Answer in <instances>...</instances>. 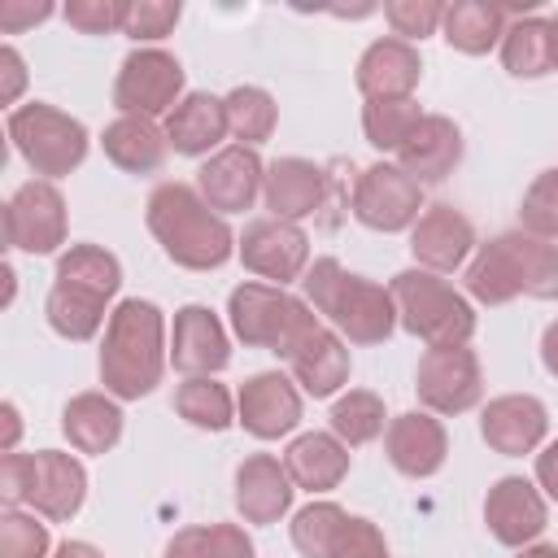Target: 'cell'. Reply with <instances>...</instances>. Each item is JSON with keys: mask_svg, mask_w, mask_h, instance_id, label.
<instances>
[{"mask_svg": "<svg viewBox=\"0 0 558 558\" xmlns=\"http://www.w3.org/2000/svg\"><path fill=\"white\" fill-rule=\"evenodd\" d=\"M170 362L166 349V314L153 301L126 296L105 327L100 344V384L118 401H140L161 384V371Z\"/></svg>", "mask_w": 558, "mask_h": 558, "instance_id": "obj_1", "label": "cell"}, {"mask_svg": "<svg viewBox=\"0 0 558 558\" xmlns=\"http://www.w3.org/2000/svg\"><path fill=\"white\" fill-rule=\"evenodd\" d=\"M144 218L161 253L183 270H218L235 253L227 218L214 214L192 183H157L144 205Z\"/></svg>", "mask_w": 558, "mask_h": 558, "instance_id": "obj_2", "label": "cell"}, {"mask_svg": "<svg viewBox=\"0 0 558 558\" xmlns=\"http://www.w3.org/2000/svg\"><path fill=\"white\" fill-rule=\"evenodd\" d=\"M466 292L480 305H506L514 296L558 301V244L527 231L493 235L466 266Z\"/></svg>", "mask_w": 558, "mask_h": 558, "instance_id": "obj_3", "label": "cell"}, {"mask_svg": "<svg viewBox=\"0 0 558 558\" xmlns=\"http://www.w3.org/2000/svg\"><path fill=\"white\" fill-rule=\"evenodd\" d=\"M305 301L336 327L349 344H384L397 327V301L384 283L344 270L336 257H318L305 279Z\"/></svg>", "mask_w": 558, "mask_h": 558, "instance_id": "obj_4", "label": "cell"}, {"mask_svg": "<svg viewBox=\"0 0 558 558\" xmlns=\"http://www.w3.org/2000/svg\"><path fill=\"white\" fill-rule=\"evenodd\" d=\"M388 292L397 301V323L427 349H453L475 336V305L436 270L410 266L392 275Z\"/></svg>", "mask_w": 558, "mask_h": 558, "instance_id": "obj_5", "label": "cell"}, {"mask_svg": "<svg viewBox=\"0 0 558 558\" xmlns=\"http://www.w3.org/2000/svg\"><path fill=\"white\" fill-rule=\"evenodd\" d=\"M227 318L235 340H244L248 349H270L279 357H288V349L296 344V336L318 323V314H310V301H296L288 288L275 283H240L227 296Z\"/></svg>", "mask_w": 558, "mask_h": 558, "instance_id": "obj_6", "label": "cell"}, {"mask_svg": "<svg viewBox=\"0 0 558 558\" xmlns=\"http://www.w3.org/2000/svg\"><path fill=\"white\" fill-rule=\"evenodd\" d=\"M9 140L22 153V161L48 183L78 170L87 157V126L78 118L61 113L57 105H44V100L17 105L9 113Z\"/></svg>", "mask_w": 558, "mask_h": 558, "instance_id": "obj_7", "label": "cell"}, {"mask_svg": "<svg viewBox=\"0 0 558 558\" xmlns=\"http://www.w3.org/2000/svg\"><path fill=\"white\" fill-rule=\"evenodd\" d=\"M423 187L397 161H375L353 183V218L371 231H405L423 218Z\"/></svg>", "mask_w": 558, "mask_h": 558, "instance_id": "obj_8", "label": "cell"}, {"mask_svg": "<svg viewBox=\"0 0 558 558\" xmlns=\"http://www.w3.org/2000/svg\"><path fill=\"white\" fill-rule=\"evenodd\" d=\"M183 100V65L166 48H135L113 83V105L131 118L170 113Z\"/></svg>", "mask_w": 558, "mask_h": 558, "instance_id": "obj_9", "label": "cell"}, {"mask_svg": "<svg viewBox=\"0 0 558 558\" xmlns=\"http://www.w3.org/2000/svg\"><path fill=\"white\" fill-rule=\"evenodd\" d=\"M4 244L31 257L57 253L65 244V196L48 179L22 183L4 205Z\"/></svg>", "mask_w": 558, "mask_h": 558, "instance_id": "obj_10", "label": "cell"}, {"mask_svg": "<svg viewBox=\"0 0 558 558\" xmlns=\"http://www.w3.org/2000/svg\"><path fill=\"white\" fill-rule=\"evenodd\" d=\"M414 392L427 405V414H466L484 397L480 357L466 344L427 349L414 371Z\"/></svg>", "mask_w": 558, "mask_h": 558, "instance_id": "obj_11", "label": "cell"}, {"mask_svg": "<svg viewBox=\"0 0 558 558\" xmlns=\"http://www.w3.org/2000/svg\"><path fill=\"white\" fill-rule=\"evenodd\" d=\"M235 253H240L244 270H253L257 279H266L275 288H283L310 270V235L301 231V222H283V218L248 222L244 235L235 240Z\"/></svg>", "mask_w": 558, "mask_h": 558, "instance_id": "obj_12", "label": "cell"}, {"mask_svg": "<svg viewBox=\"0 0 558 558\" xmlns=\"http://www.w3.org/2000/svg\"><path fill=\"white\" fill-rule=\"evenodd\" d=\"M262 183H266V166L257 157V148H244V144H231V148H218L201 170H196V192L205 196V205L214 214H244L253 209V201L262 196Z\"/></svg>", "mask_w": 558, "mask_h": 558, "instance_id": "obj_13", "label": "cell"}, {"mask_svg": "<svg viewBox=\"0 0 558 558\" xmlns=\"http://www.w3.org/2000/svg\"><path fill=\"white\" fill-rule=\"evenodd\" d=\"M235 423L257 440H279L301 423V388L279 371H257L240 384Z\"/></svg>", "mask_w": 558, "mask_h": 558, "instance_id": "obj_14", "label": "cell"}, {"mask_svg": "<svg viewBox=\"0 0 558 558\" xmlns=\"http://www.w3.org/2000/svg\"><path fill=\"white\" fill-rule=\"evenodd\" d=\"M484 523H488V532H493L501 545L523 549V545H532V541L545 532L549 506H545V497H541V488H536L532 480H523V475H501V480L488 488V497H484Z\"/></svg>", "mask_w": 558, "mask_h": 558, "instance_id": "obj_15", "label": "cell"}, {"mask_svg": "<svg viewBox=\"0 0 558 558\" xmlns=\"http://www.w3.org/2000/svg\"><path fill=\"white\" fill-rule=\"evenodd\" d=\"M549 432V410L541 397L532 392H506V397H493L480 414V436L488 440V449L506 453V458H523V453H536L541 440Z\"/></svg>", "mask_w": 558, "mask_h": 558, "instance_id": "obj_16", "label": "cell"}, {"mask_svg": "<svg viewBox=\"0 0 558 558\" xmlns=\"http://www.w3.org/2000/svg\"><path fill=\"white\" fill-rule=\"evenodd\" d=\"M87 501V471L74 453L61 449H39L31 453V488H26V506L52 523H65L83 510Z\"/></svg>", "mask_w": 558, "mask_h": 558, "instance_id": "obj_17", "label": "cell"}, {"mask_svg": "<svg viewBox=\"0 0 558 558\" xmlns=\"http://www.w3.org/2000/svg\"><path fill=\"white\" fill-rule=\"evenodd\" d=\"M170 362H174V371H183L187 379L218 375V371L231 362L227 327L218 323V314H214L209 305H183V310L174 314Z\"/></svg>", "mask_w": 558, "mask_h": 558, "instance_id": "obj_18", "label": "cell"}, {"mask_svg": "<svg viewBox=\"0 0 558 558\" xmlns=\"http://www.w3.org/2000/svg\"><path fill=\"white\" fill-rule=\"evenodd\" d=\"M384 449H388V462L410 475V480H427L445 466L449 458V436H445V423L427 410H405L397 418H388V432H384Z\"/></svg>", "mask_w": 558, "mask_h": 558, "instance_id": "obj_19", "label": "cell"}, {"mask_svg": "<svg viewBox=\"0 0 558 558\" xmlns=\"http://www.w3.org/2000/svg\"><path fill=\"white\" fill-rule=\"evenodd\" d=\"M292 366V379L310 392V397H331L349 384V349H344V336L327 323H310L296 344L288 349L283 357Z\"/></svg>", "mask_w": 558, "mask_h": 558, "instance_id": "obj_20", "label": "cell"}, {"mask_svg": "<svg viewBox=\"0 0 558 558\" xmlns=\"http://www.w3.org/2000/svg\"><path fill=\"white\" fill-rule=\"evenodd\" d=\"M475 248V227L453 205H427L423 218L410 227V253L423 270H458Z\"/></svg>", "mask_w": 558, "mask_h": 558, "instance_id": "obj_21", "label": "cell"}, {"mask_svg": "<svg viewBox=\"0 0 558 558\" xmlns=\"http://www.w3.org/2000/svg\"><path fill=\"white\" fill-rule=\"evenodd\" d=\"M292 475L275 453H248L235 466V510L244 523H279L292 510Z\"/></svg>", "mask_w": 558, "mask_h": 558, "instance_id": "obj_22", "label": "cell"}, {"mask_svg": "<svg viewBox=\"0 0 558 558\" xmlns=\"http://www.w3.org/2000/svg\"><path fill=\"white\" fill-rule=\"evenodd\" d=\"M418 78H423L418 48L405 44V39H397V35L375 39L357 57V92L366 100H410V92L418 87Z\"/></svg>", "mask_w": 558, "mask_h": 558, "instance_id": "obj_23", "label": "cell"}, {"mask_svg": "<svg viewBox=\"0 0 558 558\" xmlns=\"http://www.w3.org/2000/svg\"><path fill=\"white\" fill-rule=\"evenodd\" d=\"M262 201H266L270 218L301 222V218L323 209V201H327V170L305 161V157H279V161L266 166Z\"/></svg>", "mask_w": 558, "mask_h": 558, "instance_id": "obj_24", "label": "cell"}, {"mask_svg": "<svg viewBox=\"0 0 558 558\" xmlns=\"http://www.w3.org/2000/svg\"><path fill=\"white\" fill-rule=\"evenodd\" d=\"M462 161V131L453 118L445 113H423V122L410 131V140L397 148V166L423 187V183H440L453 174V166Z\"/></svg>", "mask_w": 558, "mask_h": 558, "instance_id": "obj_25", "label": "cell"}, {"mask_svg": "<svg viewBox=\"0 0 558 558\" xmlns=\"http://www.w3.org/2000/svg\"><path fill=\"white\" fill-rule=\"evenodd\" d=\"M227 131V105L222 96H209V92H187L170 113H166V140L174 153L183 157H205L209 148L222 144Z\"/></svg>", "mask_w": 558, "mask_h": 558, "instance_id": "obj_26", "label": "cell"}, {"mask_svg": "<svg viewBox=\"0 0 558 558\" xmlns=\"http://www.w3.org/2000/svg\"><path fill=\"white\" fill-rule=\"evenodd\" d=\"M283 466H288V475H292L296 488H305V493H331L349 475V445L336 432H301L288 445Z\"/></svg>", "mask_w": 558, "mask_h": 558, "instance_id": "obj_27", "label": "cell"}, {"mask_svg": "<svg viewBox=\"0 0 558 558\" xmlns=\"http://www.w3.org/2000/svg\"><path fill=\"white\" fill-rule=\"evenodd\" d=\"M61 432L78 453H109L122 440V410L109 392H78L61 410Z\"/></svg>", "mask_w": 558, "mask_h": 558, "instance_id": "obj_28", "label": "cell"}, {"mask_svg": "<svg viewBox=\"0 0 558 558\" xmlns=\"http://www.w3.org/2000/svg\"><path fill=\"white\" fill-rule=\"evenodd\" d=\"M100 144H105V157L126 174H153L166 161V148H170L166 131L153 118H131V113L113 118L105 126Z\"/></svg>", "mask_w": 558, "mask_h": 558, "instance_id": "obj_29", "label": "cell"}, {"mask_svg": "<svg viewBox=\"0 0 558 558\" xmlns=\"http://www.w3.org/2000/svg\"><path fill=\"white\" fill-rule=\"evenodd\" d=\"M506 26H510V9L488 4V0H453L445 4V22H440L449 48L466 57H484L493 44H501Z\"/></svg>", "mask_w": 558, "mask_h": 558, "instance_id": "obj_30", "label": "cell"}, {"mask_svg": "<svg viewBox=\"0 0 558 558\" xmlns=\"http://www.w3.org/2000/svg\"><path fill=\"white\" fill-rule=\"evenodd\" d=\"M113 296L96 292V288H83V283H65L57 279L48 301H44V314H48V327L65 340H92L105 323V310H109Z\"/></svg>", "mask_w": 558, "mask_h": 558, "instance_id": "obj_31", "label": "cell"}, {"mask_svg": "<svg viewBox=\"0 0 558 558\" xmlns=\"http://www.w3.org/2000/svg\"><path fill=\"white\" fill-rule=\"evenodd\" d=\"M501 65L514 78H541L549 74V17L523 13L501 35Z\"/></svg>", "mask_w": 558, "mask_h": 558, "instance_id": "obj_32", "label": "cell"}, {"mask_svg": "<svg viewBox=\"0 0 558 558\" xmlns=\"http://www.w3.org/2000/svg\"><path fill=\"white\" fill-rule=\"evenodd\" d=\"M227 105V131L244 144V148H257L275 135V122H279V105L266 87H253V83H240L222 96Z\"/></svg>", "mask_w": 558, "mask_h": 558, "instance_id": "obj_33", "label": "cell"}, {"mask_svg": "<svg viewBox=\"0 0 558 558\" xmlns=\"http://www.w3.org/2000/svg\"><path fill=\"white\" fill-rule=\"evenodd\" d=\"M174 410H179V418H187L201 432H227L235 423V401H231L227 384H218L214 375L183 379L174 388Z\"/></svg>", "mask_w": 558, "mask_h": 558, "instance_id": "obj_34", "label": "cell"}, {"mask_svg": "<svg viewBox=\"0 0 558 558\" xmlns=\"http://www.w3.org/2000/svg\"><path fill=\"white\" fill-rule=\"evenodd\" d=\"M349 510H340L336 501H310L292 514V545L301 549V558H331L340 536H344Z\"/></svg>", "mask_w": 558, "mask_h": 558, "instance_id": "obj_35", "label": "cell"}, {"mask_svg": "<svg viewBox=\"0 0 558 558\" xmlns=\"http://www.w3.org/2000/svg\"><path fill=\"white\" fill-rule=\"evenodd\" d=\"M418 122H423V109L414 105V96L410 100H366L362 105V135L379 153H397Z\"/></svg>", "mask_w": 558, "mask_h": 558, "instance_id": "obj_36", "label": "cell"}, {"mask_svg": "<svg viewBox=\"0 0 558 558\" xmlns=\"http://www.w3.org/2000/svg\"><path fill=\"white\" fill-rule=\"evenodd\" d=\"M384 401L371 392V388H349L336 405H331V432L353 449V445H371L375 436L388 432L384 423Z\"/></svg>", "mask_w": 558, "mask_h": 558, "instance_id": "obj_37", "label": "cell"}, {"mask_svg": "<svg viewBox=\"0 0 558 558\" xmlns=\"http://www.w3.org/2000/svg\"><path fill=\"white\" fill-rule=\"evenodd\" d=\"M57 279L83 283V288H96V292L113 296L122 288V262L100 244H70L57 257Z\"/></svg>", "mask_w": 558, "mask_h": 558, "instance_id": "obj_38", "label": "cell"}, {"mask_svg": "<svg viewBox=\"0 0 558 558\" xmlns=\"http://www.w3.org/2000/svg\"><path fill=\"white\" fill-rule=\"evenodd\" d=\"M519 231L536 235V240H558V166L541 170L532 179V187L523 192V205H519Z\"/></svg>", "mask_w": 558, "mask_h": 558, "instance_id": "obj_39", "label": "cell"}, {"mask_svg": "<svg viewBox=\"0 0 558 558\" xmlns=\"http://www.w3.org/2000/svg\"><path fill=\"white\" fill-rule=\"evenodd\" d=\"M48 523H39L26 510H4L0 514V558H48Z\"/></svg>", "mask_w": 558, "mask_h": 558, "instance_id": "obj_40", "label": "cell"}, {"mask_svg": "<svg viewBox=\"0 0 558 558\" xmlns=\"http://www.w3.org/2000/svg\"><path fill=\"white\" fill-rule=\"evenodd\" d=\"M384 17H388V26H392L397 39L414 44V39L436 35V26L445 22V4L440 0H388L384 4Z\"/></svg>", "mask_w": 558, "mask_h": 558, "instance_id": "obj_41", "label": "cell"}, {"mask_svg": "<svg viewBox=\"0 0 558 558\" xmlns=\"http://www.w3.org/2000/svg\"><path fill=\"white\" fill-rule=\"evenodd\" d=\"M174 22H179V4L170 0H126L122 35H131L135 44H157L174 31Z\"/></svg>", "mask_w": 558, "mask_h": 558, "instance_id": "obj_42", "label": "cell"}, {"mask_svg": "<svg viewBox=\"0 0 558 558\" xmlns=\"http://www.w3.org/2000/svg\"><path fill=\"white\" fill-rule=\"evenodd\" d=\"M65 22L83 35H109V31H122L126 22V0H70L65 9Z\"/></svg>", "mask_w": 558, "mask_h": 558, "instance_id": "obj_43", "label": "cell"}, {"mask_svg": "<svg viewBox=\"0 0 558 558\" xmlns=\"http://www.w3.org/2000/svg\"><path fill=\"white\" fill-rule=\"evenodd\" d=\"M331 558H392V554H388L384 532H379L371 519L349 514L344 536H340V545H336V554H331Z\"/></svg>", "mask_w": 558, "mask_h": 558, "instance_id": "obj_44", "label": "cell"}, {"mask_svg": "<svg viewBox=\"0 0 558 558\" xmlns=\"http://www.w3.org/2000/svg\"><path fill=\"white\" fill-rule=\"evenodd\" d=\"M205 558H257L240 523H205Z\"/></svg>", "mask_w": 558, "mask_h": 558, "instance_id": "obj_45", "label": "cell"}, {"mask_svg": "<svg viewBox=\"0 0 558 558\" xmlns=\"http://www.w3.org/2000/svg\"><path fill=\"white\" fill-rule=\"evenodd\" d=\"M31 488V453H4L0 458V501L13 510L26 501Z\"/></svg>", "mask_w": 558, "mask_h": 558, "instance_id": "obj_46", "label": "cell"}, {"mask_svg": "<svg viewBox=\"0 0 558 558\" xmlns=\"http://www.w3.org/2000/svg\"><path fill=\"white\" fill-rule=\"evenodd\" d=\"M44 17H52V4H48V0H39V4L4 0V4H0V31H4V35H17V31H26V26L44 22Z\"/></svg>", "mask_w": 558, "mask_h": 558, "instance_id": "obj_47", "label": "cell"}, {"mask_svg": "<svg viewBox=\"0 0 558 558\" xmlns=\"http://www.w3.org/2000/svg\"><path fill=\"white\" fill-rule=\"evenodd\" d=\"M22 87H26V61H22V52L13 44H4L0 48V100L13 105L22 96Z\"/></svg>", "mask_w": 558, "mask_h": 558, "instance_id": "obj_48", "label": "cell"}, {"mask_svg": "<svg viewBox=\"0 0 558 558\" xmlns=\"http://www.w3.org/2000/svg\"><path fill=\"white\" fill-rule=\"evenodd\" d=\"M161 558H205V523L179 527V532L166 541V554H161Z\"/></svg>", "mask_w": 558, "mask_h": 558, "instance_id": "obj_49", "label": "cell"}, {"mask_svg": "<svg viewBox=\"0 0 558 558\" xmlns=\"http://www.w3.org/2000/svg\"><path fill=\"white\" fill-rule=\"evenodd\" d=\"M536 484L545 488V497L558 501V440H549V445L536 453Z\"/></svg>", "mask_w": 558, "mask_h": 558, "instance_id": "obj_50", "label": "cell"}, {"mask_svg": "<svg viewBox=\"0 0 558 558\" xmlns=\"http://www.w3.org/2000/svg\"><path fill=\"white\" fill-rule=\"evenodd\" d=\"M541 362H545V371L558 379V318L545 327V336H541Z\"/></svg>", "mask_w": 558, "mask_h": 558, "instance_id": "obj_51", "label": "cell"}, {"mask_svg": "<svg viewBox=\"0 0 558 558\" xmlns=\"http://www.w3.org/2000/svg\"><path fill=\"white\" fill-rule=\"evenodd\" d=\"M0 414H4V453H17V432H22V418H17V405L13 401H4L0 405Z\"/></svg>", "mask_w": 558, "mask_h": 558, "instance_id": "obj_52", "label": "cell"}, {"mask_svg": "<svg viewBox=\"0 0 558 558\" xmlns=\"http://www.w3.org/2000/svg\"><path fill=\"white\" fill-rule=\"evenodd\" d=\"M52 558H105V554L96 545H87V541H61Z\"/></svg>", "mask_w": 558, "mask_h": 558, "instance_id": "obj_53", "label": "cell"}, {"mask_svg": "<svg viewBox=\"0 0 558 558\" xmlns=\"http://www.w3.org/2000/svg\"><path fill=\"white\" fill-rule=\"evenodd\" d=\"M519 558H558V545H523Z\"/></svg>", "mask_w": 558, "mask_h": 558, "instance_id": "obj_54", "label": "cell"}, {"mask_svg": "<svg viewBox=\"0 0 558 558\" xmlns=\"http://www.w3.org/2000/svg\"><path fill=\"white\" fill-rule=\"evenodd\" d=\"M549 70H558V13L549 17Z\"/></svg>", "mask_w": 558, "mask_h": 558, "instance_id": "obj_55", "label": "cell"}]
</instances>
